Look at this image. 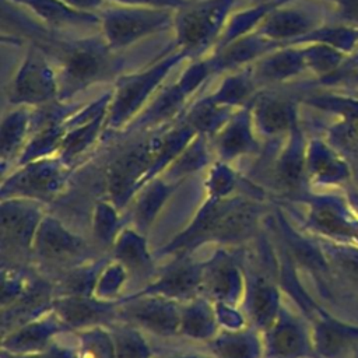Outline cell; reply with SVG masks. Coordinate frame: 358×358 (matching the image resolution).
<instances>
[{
	"label": "cell",
	"mask_w": 358,
	"mask_h": 358,
	"mask_svg": "<svg viewBox=\"0 0 358 358\" xmlns=\"http://www.w3.org/2000/svg\"><path fill=\"white\" fill-rule=\"evenodd\" d=\"M34 43L45 50L56 67L59 101L70 102L77 94L116 76L115 52L102 35L73 41L42 38Z\"/></svg>",
	"instance_id": "cell-1"
},
{
	"label": "cell",
	"mask_w": 358,
	"mask_h": 358,
	"mask_svg": "<svg viewBox=\"0 0 358 358\" xmlns=\"http://www.w3.org/2000/svg\"><path fill=\"white\" fill-rule=\"evenodd\" d=\"M187 57L190 56L186 50L178 49L145 70L119 76L113 83L105 130L116 131L130 127L168 74Z\"/></svg>",
	"instance_id": "cell-2"
},
{
	"label": "cell",
	"mask_w": 358,
	"mask_h": 358,
	"mask_svg": "<svg viewBox=\"0 0 358 358\" xmlns=\"http://www.w3.org/2000/svg\"><path fill=\"white\" fill-rule=\"evenodd\" d=\"M236 0H197L187 1L175 10L173 31L176 45L190 57L200 59L213 50ZM194 59V60H196Z\"/></svg>",
	"instance_id": "cell-3"
},
{
	"label": "cell",
	"mask_w": 358,
	"mask_h": 358,
	"mask_svg": "<svg viewBox=\"0 0 358 358\" xmlns=\"http://www.w3.org/2000/svg\"><path fill=\"white\" fill-rule=\"evenodd\" d=\"M99 29L108 46L116 52L143 38L173 27L175 10L112 4L99 10Z\"/></svg>",
	"instance_id": "cell-4"
},
{
	"label": "cell",
	"mask_w": 358,
	"mask_h": 358,
	"mask_svg": "<svg viewBox=\"0 0 358 358\" xmlns=\"http://www.w3.org/2000/svg\"><path fill=\"white\" fill-rule=\"evenodd\" d=\"M57 99L56 67L45 50L32 42L8 85L7 102L11 106L38 108Z\"/></svg>",
	"instance_id": "cell-5"
},
{
	"label": "cell",
	"mask_w": 358,
	"mask_h": 358,
	"mask_svg": "<svg viewBox=\"0 0 358 358\" xmlns=\"http://www.w3.org/2000/svg\"><path fill=\"white\" fill-rule=\"evenodd\" d=\"M210 76H213V73L206 57L193 60L178 81L161 90L152 98V101H150L145 109L133 122L134 124L130 127H134V130L147 131L164 127L176 117L180 119L189 106V98L204 81H207Z\"/></svg>",
	"instance_id": "cell-6"
},
{
	"label": "cell",
	"mask_w": 358,
	"mask_h": 358,
	"mask_svg": "<svg viewBox=\"0 0 358 358\" xmlns=\"http://www.w3.org/2000/svg\"><path fill=\"white\" fill-rule=\"evenodd\" d=\"M67 168L57 155L18 165L17 171L3 178V199L48 201L64 186Z\"/></svg>",
	"instance_id": "cell-7"
},
{
	"label": "cell",
	"mask_w": 358,
	"mask_h": 358,
	"mask_svg": "<svg viewBox=\"0 0 358 358\" xmlns=\"http://www.w3.org/2000/svg\"><path fill=\"white\" fill-rule=\"evenodd\" d=\"M117 319L126 322L145 334L171 338L180 334L182 305L176 301L152 295L137 294L117 302Z\"/></svg>",
	"instance_id": "cell-8"
},
{
	"label": "cell",
	"mask_w": 358,
	"mask_h": 358,
	"mask_svg": "<svg viewBox=\"0 0 358 358\" xmlns=\"http://www.w3.org/2000/svg\"><path fill=\"white\" fill-rule=\"evenodd\" d=\"M39 201L27 199H3L1 204V249L3 256L20 259L32 255L38 227L43 218Z\"/></svg>",
	"instance_id": "cell-9"
},
{
	"label": "cell",
	"mask_w": 358,
	"mask_h": 358,
	"mask_svg": "<svg viewBox=\"0 0 358 358\" xmlns=\"http://www.w3.org/2000/svg\"><path fill=\"white\" fill-rule=\"evenodd\" d=\"M32 255L50 267L63 271L88 263L87 245L53 217H43L32 245Z\"/></svg>",
	"instance_id": "cell-10"
},
{
	"label": "cell",
	"mask_w": 358,
	"mask_h": 358,
	"mask_svg": "<svg viewBox=\"0 0 358 358\" xmlns=\"http://www.w3.org/2000/svg\"><path fill=\"white\" fill-rule=\"evenodd\" d=\"M323 24L324 18L316 7L288 0L266 15L256 32L270 41L292 45Z\"/></svg>",
	"instance_id": "cell-11"
},
{
	"label": "cell",
	"mask_w": 358,
	"mask_h": 358,
	"mask_svg": "<svg viewBox=\"0 0 358 358\" xmlns=\"http://www.w3.org/2000/svg\"><path fill=\"white\" fill-rule=\"evenodd\" d=\"M117 303L94 295H55L52 312L67 331L106 326L117 319Z\"/></svg>",
	"instance_id": "cell-12"
},
{
	"label": "cell",
	"mask_w": 358,
	"mask_h": 358,
	"mask_svg": "<svg viewBox=\"0 0 358 358\" xmlns=\"http://www.w3.org/2000/svg\"><path fill=\"white\" fill-rule=\"evenodd\" d=\"M252 119L257 136L275 138L288 136L298 126L295 101L267 90H260L250 102Z\"/></svg>",
	"instance_id": "cell-13"
},
{
	"label": "cell",
	"mask_w": 358,
	"mask_h": 358,
	"mask_svg": "<svg viewBox=\"0 0 358 358\" xmlns=\"http://www.w3.org/2000/svg\"><path fill=\"white\" fill-rule=\"evenodd\" d=\"M250 102L236 109L225 126L210 138L213 151L222 162L228 164L259 150V136L253 124Z\"/></svg>",
	"instance_id": "cell-14"
},
{
	"label": "cell",
	"mask_w": 358,
	"mask_h": 358,
	"mask_svg": "<svg viewBox=\"0 0 358 358\" xmlns=\"http://www.w3.org/2000/svg\"><path fill=\"white\" fill-rule=\"evenodd\" d=\"M260 90L295 80L308 73L302 45H282L250 64Z\"/></svg>",
	"instance_id": "cell-15"
},
{
	"label": "cell",
	"mask_w": 358,
	"mask_h": 358,
	"mask_svg": "<svg viewBox=\"0 0 358 358\" xmlns=\"http://www.w3.org/2000/svg\"><path fill=\"white\" fill-rule=\"evenodd\" d=\"M280 46H282V43L270 41L255 31L238 38L222 49L210 53L206 59L213 76L225 74L253 64L256 60Z\"/></svg>",
	"instance_id": "cell-16"
},
{
	"label": "cell",
	"mask_w": 358,
	"mask_h": 358,
	"mask_svg": "<svg viewBox=\"0 0 358 358\" xmlns=\"http://www.w3.org/2000/svg\"><path fill=\"white\" fill-rule=\"evenodd\" d=\"M67 331L62 322L52 312L3 334V352L29 354L48 348L62 333Z\"/></svg>",
	"instance_id": "cell-17"
},
{
	"label": "cell",
	"mask_w": 358,
	"mask_h": 358,
	"mask_svg": "<svg viewBox=\"0 0 358 358\" xmlns=\"http://www.w3.org/2000/svg\"><path fill=\"white\" fill-rule=\"evenodd\" d=\"M203 264L179 262L169 266L158 278L140 292L164 296L176 302H189L201 295Z\"/></svg>",
	"instance_id": "cell-18"
},
{
	"label": "cell",
	"mask_w": 358,
	"mask_h": 358,
	"mask_svg": "<svg viewBox=\"0 0 358 358\" xmlns=\"http://www.w3.org/2000/svg\"><path fill=\"white\" fill-rule=\"evenodd\" d=\"M17 7L29 10L41 22L52 29L99 27V13L84 11L63 0H4Z\"/></svg>",
	"instance_id": "cell-19"
},
{
	"label": "cell",
	"mask_w": 358,
	"mask_h": 358,
	"mask_svg": "<svg viewBox=\"0 0 358 358\" xmlns=\"http://www.w3.org/2000/svg\"><path fill=\"white\" fill-rule=\"evenodd\" d=\"M243 280L235 262L225 253H218L213 260L203 264L201 295L215 302L232 303L241 298Z\"/></svg>",
	"instance_id": "cell-20"
},
{
	"label": "cell",
	"mask_w": 358,
	"mask_h": 358,
	"mask_svg": "<svg viewBox=\"0 0 358 358\" xmlns=\"http://www.w3.org/2000/svg\"><path fill=\"white\" fill-rule=\"evenodd\" d=\"M32 109L29 106H13L10 112L3 116L0 151L1 166L7 162L18 159L31 134L32 126Z\"/></svg>",
	"instance_id": "cell-21"
},
{
	"label": "cell",
	"mask_w": 358,
	"mask_h": 358,
	"mask_svg": "<svg viewBox=\"0 0 358 358\" xmlns=\"http://www.w3.org/2000/svg\"><path fill=\"white\" fill-rule=\"evenodd\" d=\"M235 110L236 109L214 102L210 95H203L186 108L182 119L197 134L211 138L225 126Z\"/></svg>",
	"instance_id": "cell-22"
},
{
	"label": "cell",
	"mask_w": 358,
	"mask_h": 358,
	"mask_svg": "<svg viewBox=\"0 0 358 358\" xmlns=\"http://www.w3.org/2000/svg\"><path fill=\"white\" fill-rule=\"evenodd\" d=\"M217 316L214 305L206 296H197L182 306L180 334L193 340L207 343L217 331Z\"/></svg>",
	"instance_id": "cell-23"
},
{
	"label": "cell",
	"mask_w": 358,
	"mask_h": 358,
	"mask_svg": "<svg viewBox=\"0 0 358 358\" xmlns=\"http://www.w3.org/2000/svg\"><path fill=\"white\" fill-rule=\"evenodd\" d=\"M204 347L214 358H259L262 354L256 333L245 329H225L204 343Z\"/></svg>",
	"instance_id": "cell-24"
},
{
	"label": "cell",
	"mask_w": 358,
	"mask_h": 358,
	"mask_svg": "<svg viewBox=\"0 0 358 358\" xmlns=\"http://www.w3.org/2000/svg\"><path fill=\"white\" fill-rule=\"evenodd\" d=\"M260 91L250 66L225 73L215 91L208 94L211 99L222 106L239 109L249 103Z\"/></svg>",
	"instance_id": "cell-25"
},
{
	"label": "cell",
	"mask_w": 358,
	"mask_h": 358,
	"mask_svg": "<svg viewBox=\"0 0 358 358\" xmlns=\"http://www.w3.org/2000/svg\"><path fill=\"white\" fill-rule=\"evenodd\" d=\"M305 348L299 326L278 313V317L266 330V354L270 358H298Z\"/></svg>",
	"instance_id": "cell-26"
},
{
	"label": "cell",
	"mask_w": 358,
	"mask_h": 358,
	"mask_svg": "<svg viewBox=\"0 0 358 358\" xmlns=\"http://www.w3.org/2000/svg\"><path fill=\"white\" fill-rule=\"evenodd\" d=\"M285 1H288V0H267L255 7H250L248 10H242V11L232 14L228 18L211 53L222 49L224 46L229 45L231 42L236 41L241 36L255 32L257 29V27L260 25V22L264 20V17L270 11H273L275 7H278L280 4L285 3Z\"/></svg>",
	"instance_id": "cell-27"
},
{
	"label": "cell",
	"mask_w": 358,
	"mask_h": 358,
	"mask_svg": "<svg viewBox=\"0 0 358 358\" xmlns=\"http://www.w3.org/2000/svg\"><path fill=\"white\" fill-rule=\"evenodd\" d=\"M278 294L266 280L259 277L248 294V310L259 330H267L278 317Z\"/></svg>",
	"instance_id": "cell-28"
},
{
	"label": "cell",
	"mask_w": 358,
	"mask_h": 358,
	"mask_svg": "<svg viewBox=\"0 0 358 358\" xmlns=\"http://www.w3.org/2000/svg\"><path fill=\"white\" fill-rule=\"evenodd\" d=\"M106 326L112 336L115 358H154L144 331L119 319Z\"/></svg>",
	"instance_id": "cell-29"
},
{
	"label": "cell",
	"mask_w": 358,
	"mask_h": 358,
	"mask_svg": "<svg viewBox=\"0 0 358 358\" xmlns=\"http://www.w3.org/2000/svg\"><path fill=\"white\" fill-rule=\"evenodd\" d=\"M211 150L210 138L203 134H196L180 154L165 168V178L178 179L201 169L210 162Z\"/></svg>",
	"instance_id": "cell-30"
},
{
	"label": "cell",
	"mask_w": 358,
	"mask_h": 358,
	"mask_svg": "<svg viewBox=\"0 0 358 358\" xmlns=\"http://www.w3.org/2000/svg\"><path fill=\"white\" fill-rule=\"evenodd\" d=\"M115 257L127 273L131 270L133 273L151 274L150 270L152 268V262L150 260L145 242L133 229H124L115 242Z\"/></svg>",
	"instance_id": "cell-31"
},
{
	"label": "cell",
	"mask_w": 358,
	"mask_h": 358,
	"mask_svg": "<svg viewBox=\"0 0 358 358\" xmlns=\"http://www.w3.org/2000/svg\"><path fill=\"white\" fill-rule=\"evenodd\" d=\"M312 42L324 43L350 55L358 48V27L348 25L344 22L333 24V25L323 24L315 31L299 38L292 45H302V43H312Z\"/></svg>",
	"instance_id": "cell-32"
},
{
	"label": "cell",
	"mask_w": 358,
	"mask_h": 358,
	"mask_svg": "<svg viewBox=\"0 0 358 358\" xmlns=\"http://www.w3.org/2000/svg\"><path fill=\"white\" fill-rule=\"evenodd\" d=\"M302 50L308 73L312 74L316 81L333 74L348 56L333 46L317 42L302 43Z\"/></svg>",
	"instance_id": "cell-33"
},
{
	"label": "cell",
	"mask_w": 358,
	"mask_h": 358,
	"mask_svg": "<svg viewBox=\"0 0 358 358\" xmlns=\"http://www.w3.org/2000/svg\"><path fill=\"white\" fill-rule=\"evenodd\" d=\"M77 358H115V348L108 326H94L74 331Z\"/></svg>",
	"instance_id": "cell-34"
},
{
	"label": "cell",
	"mask_w": 358,
	"mask_h": 358,
	"mask_svg": "<svg viewBox=\"0 0 358 358\" xmlns=\"http://www.w3.org/2000/svg\"><path fill=\"white\" fill-rule=\"evenodd\" d=\"M303 102L315 109L343 116L358 133V95L351 96L337 92H322L306 96Z\"/></svg>",
	"instance_id": "cell-35"
},
{
	"label": "cell",
	"mask_w": 358,
	"mask_h": 358,
	"mask_svg": "<svg viewBox=\"0 0 358 358\" xmlns=\"http://www.w3.org/2000/svg\"><path fill=\"white\" fill-rule=\"evenodd\" d=\"M169 189L171 186L168 183L157 180L154 183H150V186L137 199L133 210V217L138 231H143L155 218L157 211L169 194Z\"/></svg>",
	"instance_id": "cell-36"
},
{
	"label": "cell",
	"mask_w": 358,
	"mask_h": 358,
	"mask_svg": "<svg viewBox=\"0 0 358 358\" xmlns=\"http://www.w3.org/2000/svg\"><path fill=\"white\" fill-rule=\"evenodd\" d=\"M126 277H127V271L119 262L108 263L106 266L102 267L99 273V277L96 280L95 289H94V296H96L98 299L110 302L109 299L113 298V295H116L119 289L123 287Z\"/></svg>",
	"instance_id": "cell-37"
},
{
	"label": "cell",
	"mask_w": 358,
	"mask_h": 358,
	"mask_svg": "<svg viewBox=\"0 0 358 358\" xmlns=\"http://www.w3.org/2000/svg\"><path fill=\"white\" fill-rule=\"evenodd\" d=\"M316 83L324 87L358 88V48L345 57L343 64L333 74Z\"/></svg>",
	"instance_id": "cell-38"
},
{
	"label": "cell",
	"mask_w": 358,
	"mask_h": 358,
	"mask_svg": "<svg viewBox=\"0 0 358 358\" xmlns=\"http://www.w3.org/2000/svg\"><path fill=\"white\" fill-rule=\"evenodd\" d=\"M117 217L116 207L112 203H99L94 214V234L98 242L110 245L113 232L116 229Z\"/></svg>",
	"instance_id": "cell-39"
},
{
	"label": "cell",
	"mask_w": 358,
	"mask_h": 358,
	"mask_svg": "<svg viewBox=\"0 0 358 358\" xmlns=\"http://www.w3.org/2000/svg\"><path fill=\"white\" fill-rule=\"evenodd\" d=\"M235 183V172L227 162L218 161L210 169V194L213 199L228 197Z\"/></svg>",
	"instance_id": "cell-40"
},
{
	"label": "cell",
	"mask_w": 358,
	"mask_h": 358,
	"mask_svg": "<svg viewBox=\"0 0 358 358\" xmlns=\"http://www.w3.org/2000/svg\"><path fill=\"white\" fill-rule=\"evenodd\" d=\"M57 338L48 348H45L42 351L29 352V354H8V352H3V358H77L74 340H73V343H67L66 344V343L57 341Z\"/></svg>",
	"instance_id": "cell-41"
},
{
	"label": "cell",
	"mask_w": 358,
	"mask_h": 358,
	"mask_svg": "<svg viewBox=\"0 0 358 358\" xmlns=\"http://www.w3.org/2000/svg\"><path fill=\"white\" fill-rule=\"evenodd\" d=\"M112 4L120 6H138V7H159L178 10L183 7L189 0H109Z\"/></svg>",
	"instance_id": "cell-42"
},
{
	"label": "cell",
	"mask_w": 358,
	"mask_h": 358,
	"mask_svg": "<svg viewBox=\"0 0 358 358\" xmlns=\"http://www.w3.org/2000/svg\"><path fill=\"white\" fill-rule=\"evenodd\" d=\"M336 7L344 24L358 27V0H338Z\"/></svg>",
	"instance_id": "cell-43"
},
{
	"label": "cell",
	"mask_w": 358,
	"mask_h": 358,
	"mask_svg": "<svg viewBox=\"0 0 358 358\" xmlns=\"http://www.w3.org/2000/svg\"><path fill=\"white\" fill-rule=\"evenodd\" d=\"M64 3L70 4L71 7H76L78 10L84 11H99V8L103 4V0H63Z\"/></svg>",
	"instance_id": "cell-44"
},
{
	"label": "cell",
	"mask_w": 358,
	"mask_h": 358,
	"mask_svg": "<svg viewBox=\"0 0 358 358\" xmlns=\"http://www.w3.org/2000/svg\"><path fill=\"white\" fill-rule=\"evenodd\" d=\"M154 358H214L207 350L206 352H175V354H159Z\"/></svg>",
	"instance_id": "cell-45"
},
{
	"label": "cell",
	"mask_w": 358,
	"mask_h": 358,
	"mask_svg": "<svg viewBox=\"0 0 358 358\" xmlns=\"http://www.w3.org/2000/svg\"><path fill=\"white\" fill-rule=\"evenodd\" d=\"M322 1H329V3H333V4H337L338 0H322Z\"/></svg>",
	"instance_id": "cell-46"
},
{
	"label": "cell",
	"mask_w": 358,
	"mask_h": 358,
	"mask_svg": "<svg viewBox=\"0 0 358 358\" xmlns=\"http://www.w3.org/2000/svg\"><path fill=\"white\" fill-rule=\"evenodd\" d=\"M357 95H358V92H357Z\"/></svg>",
	"instance_id": "cell-47"
}]
</instances>
